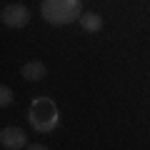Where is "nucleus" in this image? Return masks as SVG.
Listing matches in <instances>:
<instances>
[{
	"mask_svg": "<svg viewBox=\"0 0 150 150\" xmlns=\"http://www.w3.org/2000/svg\"><path fill=\"white\" fill-rule=\"evenodd\" d=\"M28 120H30L33 130H38V133H53L60 123V110L53 98L40 95L28 108Z\"/></svg>",
	"mask_w": 150,
	"mask_h": 150,
	"instance_id": "nucleus-1",
	"label": "nucleus"
},
{
	"mask_svg": "<svg viewBox=\"0 0 150 150\" xmlns=\"http://www.w3.org/2000/svg\"><path fill=\"white\" fill-rule=\"evenodd\" d=\"M10 103H13V90L5 85V83H3V85H0V108L5 110V108L10 105Z\"/></svg>",
	"mask_w": 150,
	"mask_h": 150,
	"instance_id": "nucleus-7",
	"label": "nucleus"
},
{
	"mask_svg": "<svg viewBox=\"0 0 150 150\" xmlns=\"http://www.w3.org/2000/svg\"><path fill=\"white\" fill-rule=\"evenodd\" d=\"M0 20L5 28H25L30 23V10L20 3H10L0 10Z\"/></svg>",
	"mask_w": 150,
	"mask_h": 150,
	"instance_id": "nucleus-3",
	"label": "nucleus"
},
{
	"mask_svg": "<svg viewBox=\"0 0 150 150\" xmlns=\"http://www.w3.org/2000/svg\"><path fill=\"white\" fill-rule=\"evenodd\" d=\"M20 75L28 83H38V80H43L45 75H48V65H45L43 60H28L20 68Z\"/></svg>",
	"mask_w": 150,
	"mask_h": 150,
	"instance_id": "nucleus-5",
	"label": "nucleus"
},
{
	"mask_svg": "<svg viewBox=\"0 0 150 150\" xmlns=\"http://www.w3.org/2000/svg\"><path fill=\"white\" fill-rule=\"evenodd\" d=\"M78 23H80V28L85 33H100L103 30V18L98 13H83Z\"/></svg>",
	"mask_w": 150,
	"mask_h": 150,
	"instance_id": "nucleus-6",
	"label": "nucleus"
},
{
	"mask_svg": "<svg viewBox=\"0 0 150 150\" xmlns=\"http://www.w3.org/2000/svg\"><path fill=\"white\" fill-rule=\"evenodd\" d=\"M40 13L50 25H70V23L80 20L83 0H43Z\"/></svg>",
	"mask_w": 150,
	"mask_h": 150,
	"instance_id": "nucleus-2",
	"label": "nucleus"
},
{
	"mask_svg": "<svg viewBox=\"0 0 150 150\" xmlns=\"http://www.w3.org/2000/svg\"><path fill=\"white\" fill-rule=\"evenodd\" d=\"M25 150H50L48 145H43V143H33V145H28Z\"/></svg>",
	"mask_w": 150,
	"mask_h": 150,
	"instance_id": "nucleus-8",
	"label": "nucleus"
},
{
	"mask_svg": "<svg viewBox=\"0 0 150 150\" xmlns=\"http://www.w3.org/2000/svg\"><path fill=\"white\" fill-rule=\"evenodd\" d=\"M0 145L3 150H25L28 148V135L18 125H5L0 130Z\"/></svg>",
	"mask_w": 150,
	"mask_h": 150,
	"instance_id": "nucleus-4",
	"label": "nucleus"
}]
</instances>
